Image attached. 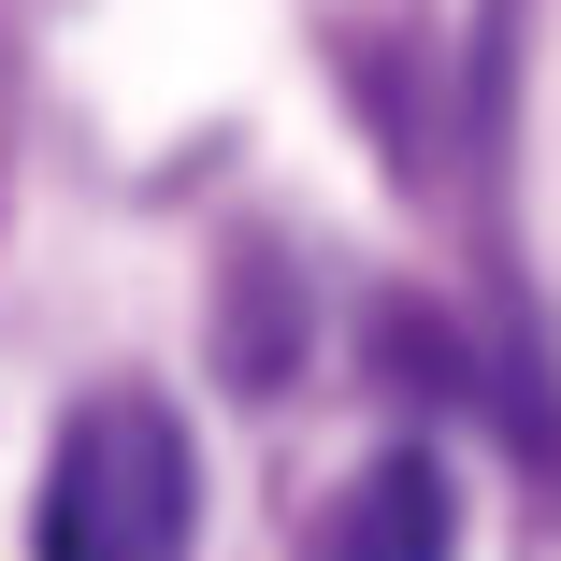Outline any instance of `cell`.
Here are the masks:
<instances>
[{"mask_svg":"<svg viewBox=\"0 0 561 561\" xmlns=\"http://www.w3.org/2000/svg\"><path fill=\"white\" fill-rule=\"evenodd\" d=\"M202 533V461H187V417L159 389H101L72 403L58 461H44V561H187Z\"/></svg>","mask_w":561,"mask_h":561,"instance_id":"cell-1","label":"cell"},{"mask_svg":"<svg viewBox=\"0 0 561 561\" xmlns=\"http://www.w3.org/2000/svg\"><path fill=\"white\" fill-rule=\"evenodd\" d=\"M302 561H461V490H446V461H432V446L360 461L346 490L317 504Z\"/></svg>","mask_w":561,"mask_h":561,"instance_id":"cell-2","label":"cell"}]
</instances>
